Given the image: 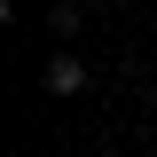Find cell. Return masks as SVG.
Returning <instances> with one entry per match:
<instances>
[{
	"label": "cell",
	"instance_id": "obj_1",
	"mask_svg": "<svg viewBox=\"0 0 157 157\" xmlns=\"http://www.w3.org/2000/svg\"><path fill=\"white\" fill-rule=\"evenodd\" d=\"M86 86V63L78 55H47V94H78Z\"/></svg>",
	"mask_w": 157,
	"mask_h": 157
}]
</instances>
